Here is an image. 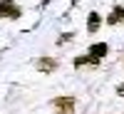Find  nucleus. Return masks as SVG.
Here are the masks:
<instances>
[{"label": "nucleus", "mask_w": 124, "mask_h": 114, "mask_svg": "<svg viewBox=\"0 0 124 114\" xmlns=\"http://www.w3.org/2000/svg\"><path fill=\"white\" fill-rule=\"evenodd\" d=\"M3 17H8V20H17L20 17V8L13 0H0V20Z\"/></svg>", "instance_id": "obj_1"}, {"label": "nucleus", "mask_w": 124, "mask_h": 114, "mask_svg": "<svg viewBox=\"0 0 124 114\" xmlns=\"http://www.w3.org/2000/svg\"><path fill=\"white\" fill-rule=\"evenodd\" d=\"M107 52H109L107 42H94V45H89V50H87V55L94 60V62H99L102 57H107Z\"/></svg>", "instance_id": "obj_2"}, {"label": "nucleus", "mask_w": 124, "mask_h": 114, "mask_svg": "<svg viewBox=\"0 0 124 114\" xmlns=\"http://www.w3.org/2000/svg\"><path fill=\"white\" fill-rule=\"evenodd\" d=\"M55 109H57V114H72L75 99H72V97H57L55 99Z\"/></svg>", "instance_id": "obj_3"}, {"label": "nucleus", "mask_w": 124, "mask_h": 114, "mask_svg": "<svg viewBox=\"0 0 124 114\" xmlns=\"http://www.w3.org/2000/svg\"><path fill=\"white\" fill-rule=\"evenodd\" d=\"M124 23V8L117 5V8H112V13L107 17V25H122Z\"/></svg>", "instance_id": "obj_4"}, {"label": "nucleus", "mask_w": 124, "mask_h": 114, "mask_svg": "<svg viewBox=\"0 0 124 114\" xmlns=\"http://www.w3.org/2000/svg\"><path fill=\"white\" fill-rule=\"evenodd\" d=\"M99 25H102L99 13H89V15H87V32H97Z\"/></svg>", "instance_id": "obj_5"}, {"label": "nucleus", "mask_w": 124, "mask_h": 114, "mask_svg": "<svg viewBox=\"0 0 124 114\" xmlns=\"http://www.w3.org/2000/svg\"><path fill=\"white\" fill-rule=\"evenodd\" d=\"M37 69H40V72H52V69H55V62H52V60H40V62H37Z\"/></svg>", "instance_id": "obj_6"}, {"label": "nucleus", "mask_w": 124, "mask_h": 114, "mask_svg": "<svg viewBox=\"0 0 124 114\" xmlns=\"http://www.w3.org/2000/svg\"><path fill=\"white\" fill-rule=\"evenodd\" d=\"M82 65H97V62L92 60L89 55H82V57H77V60H75V67H82Z\"/></svg>", "instance_id": "obj_7"}, {"label": "nucleus", "mask_w": 124, "mask_h": 114, "mask_svg": "<svg viewBox=\"0 0 124 114\" xmlns=\"http://www.w3.org/2000/svg\"><path fill=\"white\" fill-rule=\"evenodd\" d=\"M117 94H122V97H124V82H122V84L117 87Z\"/></svg>", "instance_id": "obj_8"}]
</instances>
